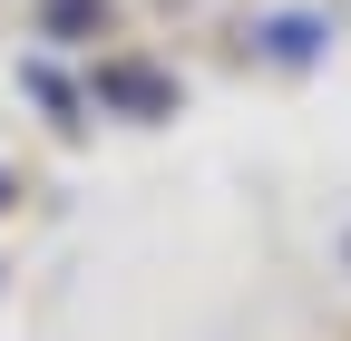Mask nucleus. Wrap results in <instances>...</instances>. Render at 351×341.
<instances>
[{
  "instance_id": "obj_1",
  "label": "nucleus",
  "mask_w": 351,
  "mask_h": 341,
  "mask_svg": "<svg viewBox=\"0 0 351 341\" xmlns=\"http://www.w3.org/2000/svg\"><path fill=\"white\" fill-rule=\"evenodd\" d=\"M254 49L274 59V68H302V59L322 49V20H302V10H293V20H263V29H254Z\"/></svg>"
}]
</instances>
